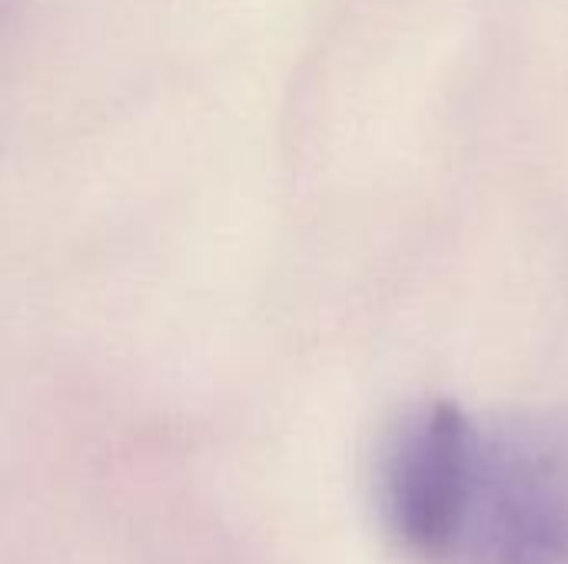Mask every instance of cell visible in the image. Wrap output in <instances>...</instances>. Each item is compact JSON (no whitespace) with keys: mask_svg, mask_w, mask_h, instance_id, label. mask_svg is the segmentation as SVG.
Returning <instances> with one entry per match:
<instances>
[{"mask_svg":"<svg viewBox=\"0 0 568 564\" xmlns=\"http://www.w3.org/2000/svg\"><path fill=\"white\" fill-rule=\"evenodd\" d=\"M436 564H568V412L469 416Z\"/></svg>","mask_w":568,"mask_h":564,"instance_id":"obj_1","label":"cell"}]
</instances>
